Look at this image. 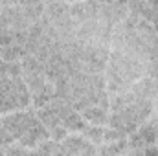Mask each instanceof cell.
Returning a JSON list of instances; mask_svg holds the SVG:
<instances>
[{
  "label": "cell",
  "mask_w": 158,
  "mask_h": 156,
  "mask_svg": "<svg viewBox=\"0 0 158 156\" xmlns=\"http://www.w3.org/2000/svg\"><path fill=\"white\" fill-rule=\"evenodd\" d=\"M85 116L88 117L90 121H96V123H103L105 119H107V116H105V112L103 110H85Z\"/></svg>",
  "instance_id": "6da1fadb"
},
{
  "label": "cell",
  "mask_w": 158,
  "mask_h": 156,
  "mask_svg": "<svg viewBox=\"0 0 158 156\" xmlns=\"http://www.w3.org/2000/svg\"><path fill=\"white\" fill-rule=\"evenodd\" d=\"M52 147H53V143H44V145H40L37 149V153H33V156H50Z\"/></svg>",
  "instance_id": "7a4b0ae2"
},
{
  "label": "cell",
  "mask_w": 158,
  "mask_h": 156,
  "mask_svg": "<svg viewBox=\"0 0 158 156\" xmlns=\"http://www.w3.org/2000/svg\"><path fill=\"white\" fill-rule=\"evenodd\" d=\"M121 151H123V143H118V145H112L110 149H105L103 156H114V154H118V153H121Z\"/></svg>",
  "instance_id": "3957f363"
},
{
  "label": "cell",
  "mask_w": 158,
  "mask_h": 156,
  "mask_svg": "<svg viewBox=\"0 0 158 156\" xmlns=\"http://www.w3.org/2000/svg\"><path fill=\"white\" fill-rule=\"evenodd\" d=\"M7 154H9V156H28V153H26L24 149H20V151H15V149H7Z\"/></svg>",
  "instance_id": "277c9868"
}]
</instances>
